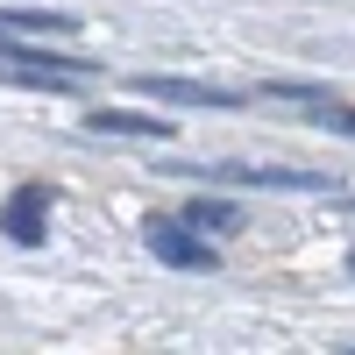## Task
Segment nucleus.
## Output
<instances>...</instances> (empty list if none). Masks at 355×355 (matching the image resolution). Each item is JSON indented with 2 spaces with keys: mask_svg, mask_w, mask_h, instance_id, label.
Here are the masks:
<instances>
[{
  "mask_svg": "<svg viewBox=\"0 0 355 355\" xmlns=\"http://www.w3.org/2000/svg\"><path fill=\"white\" fill-rule=\"evenodd\" d=\"M142 242H150L157 263H171V270H214V242L206 234H192V220H142Z\"/></svg>",
  "mask_w": 355,
  "mask_h": 355,
  "instance_id": "nucleus-1",
  "label": "nucleus"
},
{
  "mask_svg": "<svg viewBox=\"0 0 355 355\" xmlns=\"http://www.w3.org/2000/svg\"><path fill=\"white\" fill-rule=\"evenodd\" d=\"M214 185H270V192H341L334 171H256V164H214Z\"/></svg>",
  "mask_w": 355,
  "mask_h": 355,
  "instance_id": "nucleus-2",
  "label": "nucleus"
},
{
  "mask_svg": "<svg viewBox=\"0 0 355 355\" xmlns=\"http://www.w3.org/2000/svg\"><path fill=\"white\" fill-rule=\"evenodd\" d=\"M85 128H93V135H121V142H171L178 135L171 114H135V107H93Z\"/></svg>",
  "mask_w": 355,
  "mask_h": 355,
  "instance_id": "nucleus-3",
  "label": "nucleus"
},
{
  "mask_svg": "<svg viewBox=\"0 0 355 355\" xmlns=\"http://www.w3.org/2000/svg\"><path fill=\"white\" fill-rule=\"evenodd\" d=\"M0 227H8V242L36 249L43 234H50V192H43V185H21L8 206H0Z\"/></svg>",
  "mask_w": 355,
  "mask_h": 355,
  "instance_id": "nucleus-4",
  "label": "nucleus"
},
{
  "mask_svg": "<svg viewBox=\"0 0 355 355\" xmlns=\"http://www.w3.org/2000/svg\"><path fill=\"white\" fill-rule=\"evenodd\" d=\"M142 93L150 100H171V107H242V93L234 85H199V78H142Z\"/></svg>",
  "mask_w": 355,
  "mask_h": 355,
  "instance_id": "nucleus-5",
  "label": "nucleus"
},
{
  "mask_svg": "<svg viewBox=\"0 0 355 355\" xmlns=\"http://www.w3.org/2000/svg\"><path fill=\"white\" fill-rule=\"evenodd\" d=\"M0 28H15V36H78V15H64V8H0Z\"/></svg>",
  "mask_w": 355,
  "mask_h": 355,
  "instance_id": "nucleus-6",
  "label": "nucleus"
},
{
  "mask_svg": "<svg viewBox=\"0 0 355 355\" xmlns=\"http://www.w3.org/2000/svg\"><path fill=\"white\" fill-rule=\"evenodd\" d=\"M185 220H192L199 234H227V227H242V214H234V199H214V192H199V199L185 206Z\"/></svg>",
  "mask_w": 355,
  "mask_h": 355,
  "instance_id": "nucleus-7",
  "label": "nucleus"
},
{
  "mask_svg": "<svg viewBox=\"0 0 355 355\" xmlns=\"http://www.w3.org/2000/svg\"><path fill=\"white\" fill-rule=\"evenodd\" d=\"M313 128H334V135H355V107H334V100H313V114H306Z\"/></svg>",
  "mask_w": 355,
  "mask_h": 355,
  "instance_id": "nucleus-8",
  "label": "nucleus"
},
{
  "mask_svg": "<svg viewBox=\"0 0 355 355\" xmlns=\"http://www.w3.org/2000/svg\"><path fill=\"white\" fill-rule=\"evenodd\" d=\"M263 93H270V100H291V107H313V100H327L320 85H299V78H270Z\"/></svg>",
  "mask_w": 355,
  "mask_h": 355,
  "instance_id": "nucleus-9",
  "label": "nucleus"
},
{
  "mask_svg": "<svg viewBox=\"0 0 355 355\" xmlns=\"http://www.w3.org/2000/svg\"><path fill=\"white\" fill-rule=\"evenodd\" d=\"M348 270H355V249H348Z\"/></svg>",
  "mask_w": 355,
  "mask_h": 355,
  "instance_id": "nucleus-10",
  "label": "nucleus"
}]
</instances>
